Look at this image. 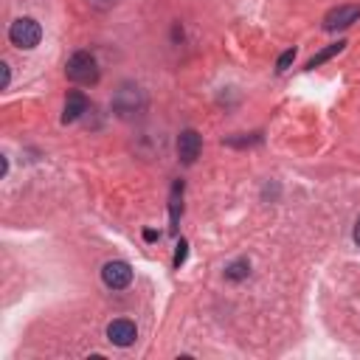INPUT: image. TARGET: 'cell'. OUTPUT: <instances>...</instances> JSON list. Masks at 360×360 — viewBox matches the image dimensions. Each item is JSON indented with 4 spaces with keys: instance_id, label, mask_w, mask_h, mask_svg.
<instances>
[{
    "instance_id": "6da1fadb",
    "label": "cell",
    "mask_w": 360,
    "mask_h": 360,
    "mask_svg": "<svg viewBox=\"0 0 360 360\" xmlns=\"http://www.w3.org/2000/svg\"><path fill=\"white\" fill-rule=\"evenodd\" d=\"M65 74L70 82L77 85H96L99 82V62L91 51H77L74 56L68 59L65 65Z\"/></svg>"
},
{
    "instance_id": "7a4b0ae2",
    "label": "cell",
    "mask_w": 360,
    "mask_h": 360,
    "mask_svg": "<svg viewBox=\"0 0 360 360\" xmlns=\"http://www.w3.org/2000/svg\"><path fill=\"white\" fill-rule=\"evenodd\" d=\"M9 40H12V45L31 51V48H37V45H40V40H42V29H40V23H37L34 17H20V20H15V23H12V29H9Z\"/></svg>"
},
{
    "instance_id": "3957f363",
    "label": "cell",
    "mask_w": 360,
    "mask_h": 360,
    "mask_svg": "<svg viewBox=\"0 0 360 360\" xmlns=\"http://www.w3.org/2000/svg\"><path fill=\"white\" fill-rule=\"evenodd\" d=\"M102 281L110 287V290H124V287L132 281V267L127 262H121V259L107 262L102 267Z\"/></svg>"
},
{
    "instance_id": "277c9868",
    "label": "cell",
    "mask_w": 360,
    "mask_h": 360,
    "mask_svg": "<svg viewBox=\"0 0 360 360\" xmlns=\"http://www.w3.org/2000/svg\"><path fill=\"white\" fill-rule=\"evenodd\" d=\"M200 150H203V141L197 135V130H183L178 135V155L186 166H191L197 158H200Z\"/></svg>"
},
{
    "instance_id": "5b68a950",
    "label": "cell",
    "mask_w": 360,
    "mask_h": 360,
    "mask_svg": "<svg viewBox=\"0 0 360 360\" xmlns=\"http://www.w3.org/2000/svg\"><path fill=\"white\" fill-rule=\"evenodd\" d=\"M360 17V6H338L324 17V29L327 31H338V29H349L354 20Z\"/></svg>"
},
{
    "instance_id": "8992f818",
    "label": "cell",
    "mask_w": 360,
    "mask_h": 360,
    "mask_svg": "<svg viewBox=\"0 0 360 360\" xmlns=\"http://www.w3.org/2000/svg\"><path fill=\"white\" fill-rule=\"evenodd\" d=\"M135 338H138V329H135V324L127 321V318H116V321L107 327V341L116 343V346H130Z\"/></svg>"
},
{
    "instance_id": "52a82bcc",
    "label": "cell",
    "mask_w": 360,
    "mask_h": 360,
    "mask_svg": "<svg viewBox=\"0 0 360 360\" xmlns=\"http://www.w3.org/2000/svg\"><path fill=\"white\" fill-rule=\"evenodd\" d=\"M82 113H88V99H85V93H79V91L68 93L62 121H65V124H74V121H79V118H82Z\"/></svg>"
},
{
    "instance_id": "ba28073f",
    "label": "cell",
    "mask_w": 360,
    "mask_h": 360,
    "mask_svg": "<svg viewBox=\"0 0 360 360\" xmlns=\"http://www.w3.org/2000/svg\"><path fill=\"white\" fill-rule=\"evenodd\" d=\"M343 45H346V42H335V45H329V48H324V51H318V54H315V56H313V59L307 62V68L313 70V68H318V65H324L327 59H332L335 54H341V51H343Z\"/></svg>"
},
{
    "instance_id": "9c48e42d",
    "label": "cell",
    "mask_w": 360,
    "mask_h": 360,
    "mask_svg": "<svg viewBox=\"0 0 360 360\" xmlns=\"http://www.w3.org/2000/svg\"><path fill=\"white\" fill-rule=\"evenodd\" d=\"M248 273H251V265L245 259H240V262L226 267V279H231V281H242V279H248Z\"/></svg>"
},
{
    "instance_id": "30bf717a",
    "label": "cell",
    "mask_w": 360,
    "mask_h": 360,
    "mask_svg": "<svg viewBox=\"0 0 360 360\" xmlns=\"http://www.w3.org/2000/svg\"><path fill=\"white\" fill-rule=\"evenodd\" d=\"M293 59H296V48L284 51V54L279 56V62H276V70H279V74H281V70H287V68H290V65H293Z\"/></svg>"
},
{
    "instance_id": "8fae6325",
    "label": "cell",
    "mask_w": 360,
    "mask_h": 360,
    "mask_svg": "<svg viewBox=\"0 0 360 360\" xmlns=\"http://www.w3.org/2000/svg\"><path fill=\"white\" fill-rule=\"evenodd\" d=\"M183 259H186V242H180V245H178V253H175V265H180Z\"/></svg>"
},
{
    "instance_id": "7c38bea8",
    "label": "cell",
    "mask_w": 360,
    "mask_h": 360,
    "mask_svg": "<svg viewBox=\"0 0 360 360\" xmlns=\"http://www.w3.org/2000/svg\"><path fill=\"white\" fill-rule=\"evenodd\" d=\"M0 68H3V88H9V79H12V74H9V65L3 62V65H0Z\"/></svg>"
},
{
    "instance_id": "4fadbf2b",
    "label": "cell",
    "mask_w": 360,
    "mask_h": 360,
    "mask_svg": "<svg viewBox=\"0 0 360 360\" xmlns=\"http://www.w3.org/2000/svg\"><path fill=\"white\" fill-rule=\"evenodd\" d=\"M354 242L360 245V220H357V226H354Z\"/></svg>"
}]
</instances>
